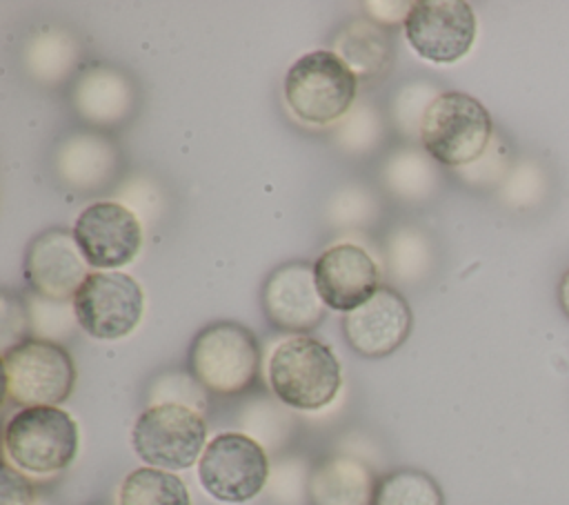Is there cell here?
I'll return each mask as SVG.
<instances>
[{"label": "cell", "mask_w": 569, "mask_h": 505, "mask_svg": "<svg viewBox=\"0 0 569 505\" xmlns=\"http://www.w3.org/2000/svg\"><path fill=\"white\" fill-rule=\"evenodd\" d=\"M342 372L329 345L313 336L282 340L269 358V387L293 409H322L340 392Z\"/></svg>", "instance_id": "cell-1"}, {"label": "cell", "mask_w": 569, "mask_h": 505, "mask_svg": "<svg viewBox=\"0 0 569 505\" xmlns=\"http://www.w3.org/2000/svg\"><path fill=\"white\" fill-rule=\"evenodd\" d=\"M260 367V347L253 331L233 320L202 327L189 347V372L209 392L233 396L247 392Z\"/></svg>", "instance_id": "cell-2"}, {"label": "cell", "mask_w": 569, "mask_h": 505, "mask_svg": "<svg viewBox=\"0 0 569 505\" xmlns=\"http://www.w3.org/2000/svg\"><path fill=\"white\" fill-rule=\"evenodd\" d=\"M358 76L329 49L300 56L284 73V100L291 113L311 125L345 116L358 93Z\"/></svg>", "instance_id": "cell-3"}, {"label": "cell", "mask_w": 569, "mask_h": 505, "mask_svg": "<svg viewBox=\"0 0 569 505\" xmlns=\"http://www.w3.org/2000/svg\"><path fill=\"white\" fill-rule=\"evenodd\" d=\"M493 122L487 107L465 93L445 91L436 96L420 118V140L431 158L460 167L482 156L491 140Z\"/></svg>", "instance_id": "cell-4"}, {"label": "cell", "mask_w": 569, "mask_h": 505, "mask_svg": "<svg viewBox=\"0 0 569 505\" xmlns=\"http://www.w3.org/2000/svg\"><path fill=\"white\" fill-rule=\"evenodd\" d=\"M4 396L22 407L64 403L76 387V363L56 340L24 338L2 351Z\"/></svg>", "instance_id": "cell-5"}, {"label": "cell", "mask_w": 569, "mask_h": 505, "mask_svg": "<svg viewBox=\"0 0 569 505\" xmlns=\"http://www.w3.org/2000/svg\"><path fill=\"white\" fill-rule=\"evenodd\" d=\"M80 436L73 416L53 405L22 407L4 425L7 458L29 474H56L78 454Z\"/></svg>", "instance_id": "cell-6"}, {"label": "cell", "mask_w": 569, "mask_h": 505, "mask_svg": "<svg viewBox=\"0 0 569 505\" xmlns=\"http://www.w3.org/2000/svg\"><path fill=\"white\" fill-rule=\"evenodd\" d=\"M207 440L204 418L182 403L147 407L133 423L131 445L136 454L158 469H187L200 461Z\"/></svg>", "instance_id": "cell-7"}, {"label": "cell", "mask_w": 569, "mask_h": 505, "mask_svg": "<svg viewBox=\"0 0 569 505\" xmlns=\"http://www.w3.org/2000/svg\"><path fill=\"white\" fill-rule=\"evenodd\" d=\"M198 478L216 501L247 503L262 492L269 478V458L251 436L224 432L207 443L198 461Z\"/></svg>", "instance_id": "cell-8"}, {"label": "cell", "mask_w": 569, "mask_h": 505, "mask_svg": "<svg viewBox=\"0 0 569 505\" xmlns=\"http://www.w3.org/2000/svg\"><path fill=\"white\" fill-rule=\"evenodd\" d=\"M144 311L142 287L122 271H89L73 296V316L93 338L116 340L131 334Z\"/></svg>", "instance_id": "cell-9"}, {"label": "cell", "mask_w": 569, "mask_h": 505, "mask_svg": "<svg viewBox=\"0 0 569 505\" xmlns=\"http://www.w3.org/2000/svg\"><path fill=\"white\" fill-rule=\"evenodd\" d=\"M405 36L420 58L449 65L469 53L476 13L462 0H418L405 16Z\"/></svg>", "instance_id": "cell-10"}, {"label": "cell", "mask_w": 569, "mask_h": 505, "mask_svg": "<svg viewBox=\"0 0 569 505\" xmlns=\"http://www.w3.org/2000/svg\"><path fill=\"white\" fill-rule=\"evenodd\" d=\"M73 238L87 265L111 271L138 256L142 227L124 205L100 200L80 211L73 222Z\"/></svg>", "instance_id": "cell-11"}, {"label": "cell", "mask_w": 569, "mask_h": 505, "mask_svg": "<svg viewBox=\"0 0 569 505\" xmlns=\"http://www.w3.org/2000/svg\"><path fill=\"white\" fill-rule=\"evenodd\" d=\"M260 303L267 320L282 331H309L327 314L316 287L313 265L291 260L276 267L262 283Z\"/></svg>", "instance_id": "cell-12"}, {"label": "cell", "mask_w": 569, "mask_h": 505, "mask_svg": "<svg viewBox=\"0 0 569 505\" xmlns=\"http://www.w3.org/2000/svg\"><path fill=\"white\" fill-rule=\"evenodd\" d=\"M342 334L365 358L389 356L411 334V307L400 291L380 285L365 305L345 314Z\"/></svg>", "instance_id": "cell-13"}, {"label": "cell", "mask_w": 569, "mask_h": 505, "mask_svg": "<svg viewBox=\"0 0 569 505\" xmlns=\"http://www.w3.org/2000/svg\"><path fill=\"white\" fill-rule=\"evenodd\" d=\"M27 285L47 300H67L76 296L78 287L89 276L87 260L80 254L76 238L53 227L38 234L24 251Z\"/></svg>", "instance_id": "cell-14"}, {"label": "cell", "mask_w": 569, "mask_h": 505, "mask_svg": "<svg viewBox=\"0 0 569 505\" xmlns=\"http://www.w3.org/2000/svg\"><path fill=\"white\" fill-rule=\"evenodd\" d=\"M313 274L322 303L345 314L365 305L380 287L378 265L360 245L351 242L325 249L313 263Z\"/></svg>", "instance_id": "cell-15"}, {"label": "cell", "mask_w": 569, "mask_h": 505, "mask_svg": "<svg viewBox=\"0 0 569 505\" xmlns=\"http://www.w3.org/2000/svg\"><path fill=\"white\" fill-rule=\"evenodd\" d=\"M376 478L371 469L351 456H331L318 463L309 476L311 505H373Z\"/></svg>", "instance_id": "cell-16"}, {"label": "cell", "mask_w": 569, "mask_h": 505, "mask_svg": "<svg viewBox=\"0 0 569 505\" xmlns=\"http://www.w3.org/2000/svg\"><path fill=\"white\" fill-rule=\"evenodd\" d=\"M336 53L351 67L358 80L378 78L391 62L387 29L369 20H351L336 36Z\"/></svg>", "instance_id": "cell-17"}, {"label": "cell", "mask_w": 569, "mask_h": 505, "mask_svg": "<svg viewBox=\"0 0 569 505\" xmlns=\"http://www.w3.org/2000/svg\"><path fill=\"white\" fill-rule=\"evenodd\" d=\"M118 505H191V498L176 474L158 467H138L122 481Z\"/></svg>", "instance_id": "cell-18"}, {"label": "cell", "mask_w": 569, "mask_h": 505, "mask_svg": "<svg viewBox=\"0 0 569 505\" xmlns=\"http://www.w3.org/2000/svg\"><path fill=\"white\" fill-rule=\"evenodd\" d=\"M373 505H445V496L427 472L405 467L378 481Z\"/></svg>", "instance_id": "cell-19"}, {"label": "cell", "mask_w": 569, "mask_h": 505, "mask_svg": "<svg viewBox=\"0 0 569 505\" xmlns=\"http://www.w3.org/2000/svg\"><path fill=\"white\" fill-rule=\"evenodd\" d=\"M0 505H36L33 483L9 463L0 472Z\"/></svg>", "instance_id": "cell-20"}, {"label": "cell", "mask_w": 569, "mask_h": 505, "mask_svg": "<svg viewBox=\"0 0 569 505\" xmlns=\"http://www.w3.org/2000/svg\"><path fill=\"white\" fill-rule=\"evenodd\" d=\"M558 303H560L565 316L569 318V269L562 274L560 285H558Z\"/></svg>", "instance_id": "cell-21"}]
</instances>
